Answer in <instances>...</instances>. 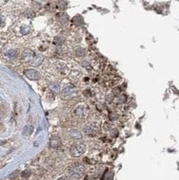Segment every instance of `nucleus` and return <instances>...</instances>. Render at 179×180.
Segmentation results:
<instances>
[{
    "label": "nucleus",
    "mask_w": 179,
    "mask_h": 180,
    "mask_svg": "<svg viewBox=\"0 0 179 180\" xmlns=\"http://www.w3.org/2000/svg\"><path fill=\"white\" fill-rule=\"evenodd\" d=\"M85 151V144L82 142L75 143L72 144L71 148V154L73 157H80Z\"/></svg>",
    "instance_id": "obj_1"
},
{
    "label": "nucleus",
    "mask_w": 179,
    "mask_h": 180,
    "mask_svg": "<svg viewBox=\"0 0 179 180\" xmlns=\"http://www.w3.org/2000/svg\"><path fill=\"white\" fill-rule=\"evenodd\" d=\"M84 173H85V168L81 165H74L70 171L71 177L75 179H80L83 176Z\"/></svg>",
    "instance_id": "obj_2"
},
{
    "label": "nucleus",
    "mask_w": 179,
    "mask_h": 180,
    "mask_svg": "<svg viewBox=\"0 0 179 180\" xmlns=\"http://www.w3.org/2000/svg\"><path fill=\"white\" fill-rule=\"evenodd\" d=\"M24 74L27 77L30 79V80H32V81H36V80H38L39 78L41 77V75L40 73L35 70V69H28V70H26L24 72Z\"/></svg>",
    "instance_id": "obj_3"
},
{
    "label": "nucleus",
    "mask_w": 179,
    "mask_h": 180,
    "mask_svg": "<svg viewBox=\"0 0 179 180\" xmlns=\"http://www.w3.org/2000/svg\"><path fill=\"white\" fill-rule=\"evenodd\" d=\"M63 96L65 97V98H72L74 96L76 95V90H75V88H73L71 87H66V89H64L62 92Z\"/></svg>",
    "instance_id": "obj_4"
},
{
    "label": "nucleus",
    "mask_w": 179,
    "mask_h": 180,
    "mask_svg": "<svg viewBox=\"0 0 179 180\" xmlns=\"http://www.w3.org/2000/svg\"><path fill=\"white\" fill-rule=\"evenodd\" d=\"M61 145V139H60L59 137L54 136L51 138L50 146L51 148L57 149V148H60Z\"/></svg>",
    "instance_id": "obj_5"
},
{
    "label": "nucleus",
    "mask_w": 179,
    "mask_h": 180,
    "mask_svg": "<svg viewBox=\"0 0 179 180\" xmlns=\"http://www.w3.org/2000/svg\"><path fill=\"white\" fill-rule=\"evenodd\" d=\"M69 135L71 138H72L74 140H81L82 138V134L81 131L75 129H72L69 131Z\"/></svg>",
    "instance_id": "obj_6"
},
{
    "label": "nucleus",
    "mask_w": 179,
    "mask_h": 180,
    "mask_svg": "<svg viewBox=\"0 0 179 180\" xmlns=\"http://www.w3.org/2000/svg\"><path fill=\"white\" fill-rule=\"evenodd\" d=\"M75 114L78 115L79 117H83L85 115V108L84 106H78L75 110Z\"/></svg>",
    "instance_id": "obj_7"
},
{
    "label": "nucleus",
    "mask_w": 179,
    "mask_h": 180,
    "mask_svg": "<svg viewBox=\"0 0 179 180\" xmlns=\"http://www.w3.org/2000/svg\"><path fill=\"white\" fill-rule=\"evenodd\" d=\"M32 131H33V127L32 126H31V125H27L23 129V135L28 136V135H30L32 133Z\"/></svg>",
    "instance_id": "obj_8"
},
{
    "label": "nucleus",
    "mask_w": 179,
    "mask_h": 180,
    "mask_svg": "<svg viewBox=\"0 0 179 180\" xmlns=\"http://www.w3.org/2000/svg\"><path fill=\"white\" fill-rule=\"evenodd\" d=\"M7 56H8L9 58H15L18 56V52L16 50H11V51H8L6 54Z\"/></svg>",
    "instance_id": "obj_9"
},
{
    "label": "nucleus",
    "mask_w": 179,
    "mask_h": 180,
    "mask_svg": "<svg viewBox=\"0 0 179 180\" xmlns=\"http://www.w3.org/2000/svg\"><path fill=\"white\" fill-rule=\"evenodd\" d=\"M85 134H90V135H94V134H95V131H94L93 128H91V126H87V127L85 129Z\"/></svg>",
    "instance_id": "obj_10"
},
{
    "label": "nucleus",
    "mask_w": 179,
    "mask_h": 180,
    "mask_svg": "<svg viewBox=\"0 0 179 180\" xmlns=\"http://www.w3.org/2000/svg\"><path fill=\"white\" fill-rule=\"evenodd\" d=\"M85 50L83 49V48H78V49L76 50V55L78 56H83L85 55Z\"/></svg>",
    "instance_id": "obj_11"
},
{
    "label": "nucleus",
    "mask_w": 179,
    "mask_h": 180,
    "mask_svg": "<svg viewBox=\"0 0 179 180\" xmlns=\"http://www.w3.org/2000/svg\"><path fill=\"white\" fill-rule=\"evenodd\" d=\"M63 42H64V39L61 38V37H57L55 38V43L57 44V45H61Z\"/></svg>",
    "instance_id": "obj_12"
},
{
    "label": "nucleus",
    "mask_w": 179,
    "mask_h": 180,
    "mask_svg": "<svg viewBox=\"0 0 179 180\" xmlns=\"http://www.w3.org/2000/svg\"><path fill=\"white\" fill-rule=\"evenodd\" d=\"M30 174H31V173H30L29 171L25 170L23 171V172H22L21 176H22V178H29V176H30Z\"/></svg>",
    "instance_id": "obj_13"
},
{
    "label": "nucleus",
    "mask_w": 179,
    "mask_h": 180,
    "mask_svg": "<svg viewBox=\"0 0 179 180\" xmlns=\"http://www.w3.org/2000/svg\"><path fill=\"white\" fill-rule=\"evenodd\" d=\"M80 20H81V21L83 20V19H81V17H75V19H73V22H74L75 25H82V23L80 22Z\"/></svg>",
    "instance_id": "obj_14"
},
{
    "label": "nucleus",
    "mask_w": 179,
    "mask_h": 180,
    "mask_svg": "<svg viewBox=\"0 0 179 180\" xmlns=\"http://www.w3.org/2000/svg\"><path fill=\"white\" fill-rule=\"evenodd\" d=\"M4 24V19H3V17L2 16H0V27H2Z\"/></svg>",
    "instance_id": "obj_15"
},
{
    "label": "nucleus",
    "mask_w": 179,
    "mask_h": 180,
    "mask_svg": "<svg viewBox=\"0 0 179 180\" xmlns=\"http://www.w3.org/2000/svg\"><path fill=\"white\" fill-rule=\"evenodd\" d=\"M58 180H71V179L70 178H67V177H61V178H60Z\"/></svg>",
    "instance_id": "obj_16"
}]
</instances>
